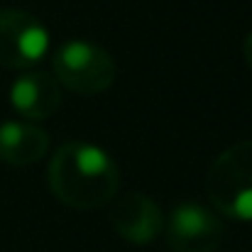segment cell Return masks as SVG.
<instances>
[{"label": "cell", "instance_id": "obj_2", "mask_svg": "<svg viewBox=\"0 0 252 252\" xmlns=\"http://www.w3.org/2000/svg\"><path fill=\"white\" fill-rule=\"evenodd\" d=\"M211 203L228 218L252 220V140L223 150L206 174Z\"/></svg>", "mask_w": 252, "mask_h": 252}, {"label": "cell", "instance_id": "obj_1", "mask_svg": "<svg viewBox=\"0 0 252 252\" xmlns=\"http://www.w3.org/2000/svg\"><path fill=\"white\" fill-rule=\"evenodd\" d=\"M47 181L64 206L93 211L108 206L118 196L120 171L105 150L88 142H66L54 152Z\"/></svg>", "mask_w": 252, "mask_h": 252}, {"label": "cell", "instance_id": "obj_7", "mask_svg": "<svg viewBox=\"0 0 252 252\" xmlns=\"http://www.w3.org/2000/svg\"><path fill=\"white\" fill-rule=\"evenodd\" d=\"M10 103L22 118L47 120L62 105V86L49 71H27L10 86Z\"/></svg>", "mask_w": 252, "mask_h": 252}, {"label": "cell", "instance_id": "obj_6", "mask_svg": "<svg viewBox=\"0 0 252 252\" xmlns=\"http://www.w3.org/2000/svg\"><path fill=\"white\" fill-rule=\"evenodd\" d=\"M108 220L113 230L132 245H147L164 230V213L142 191H127L110 201Z\"/></svg>", "mask_w": 252, "mask_h": 252}, {"label": "cell", "instance_id": "obj_5", "mask_svg": "<svg viewBox=\"0 0 252 252\" xmlns=\"http://www.w3.org/2000/svg\"><path fill=\"white\" fill-rule=\"evenodd\" d=\"M225 240L223 220L201 203H179L167 225L171 252H216Z\"/></svg>", "mask_w": 252, "mask_h": 252}, {"label": "cell", "instance_id": "obj_3", "mask_svg": "<svg viewBox=\"0 0 252 252\" xmlns=\"http://www.w3.org/2000/svg\"><path fill=\"white\" fill-rule=\"evenodd\" d=\"M52 69L59 86L79 95L103 93L105 88L113 86L118 74L113 57L103 47L93 42H84V39L62 44L52 59Z\"/></svg>", "mask_w": 252, "mask_h": 252}, {"label": "cell", "instance_id": "obj_9", "mask_svg": "<svg viewBox=\"0 0 252 252\" xmlns=\"http://www.w3.org/2000/svg\"><path fill=\"white\" fill-rule=\"evenodd\" d=\"M243 57H245V64H248V69L252 71V32L245 37V42H243Z\"/></svg>", "mask_w": 252, "mask_h": 252}, {"label": "cell", "instance_id": "obj_4", "mask_svg": "<svg viewBox=\"0 0 252 252\" xmlns=\"http://www.w3.org/2000/svg\"><path fill=\"white\" fill-rule=\"evenodd\" d=\"M49 49L47 27L30 12L0 10V66L5 69H32L44 59Z\"/></svg>", "mask_w": 252, "mask_h": 252}, {"label": "cell", "instance_id": "obj_8", "mask_svg": "<svg viewBox=\"0 0 252 252\" xmlns=\"http://www.w3.org/2000/svg\"><path fill=\"white\" fill-rule=\"evenodd\" d=\"M49 150V132L32 123L0 125V162L10 167H30Z\"/></svg>", "mask_w": 252, "mask_h": 252}]
</instances>
